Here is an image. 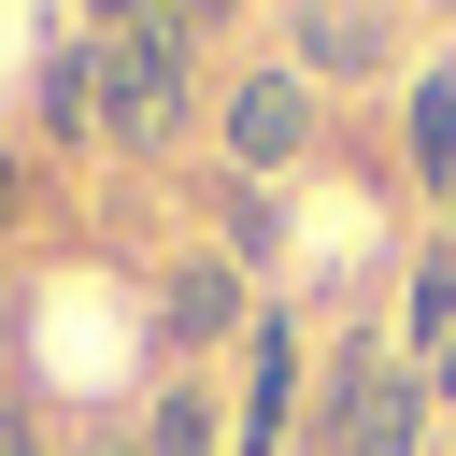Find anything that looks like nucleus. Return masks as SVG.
<instances>
[{"label":"nucleus","mask_w":456,"mask_h":456,"mask_svg":"<svg viewBox=\"0 0 456 456\" xmlns=\"http://www.w3.org/2000/svg\"><path fill=\"white\" fill-rule=\"evenodd\" d=\"M428 399H456V342H442V356H428Z\"/></svg>","instance_id":"obj_13"},{"label":"nucleus","mask_w":456,"mask_h":456,"mask_svg":"<svg viewBox=\"0 0 456 456\" xmlns=\"http://www.w3.org/2000/svg\"><path fill=\"white\" fill-rule=\"evenodd\" d=\"M428 242H442V256H456V185H442V228H428Z\"/></svg>","instance_id":"obj_14"},{"label":"nucleus","mask_w":456,"mask_h":456,"mask_svg":"<svg viewBox=\"0 0 456 456\" xmlns=\"http://www.w3.org/2000/svg\"><path fill=\"white\" fill-rule=\"evenodd\" d=\"M86 456H142V442H128V428H100V442H86Z\"/></svg>","instance_id":"obj_15"},{"label":"nucleus","mask_w":456,"mask_h":456,"mask_svg":"<svg viewBox=\"0 0 456 456\" xmlns=\"http://www.w3.org/2000/svg\"><path fill=\"white\" fill-rule=\"evenodd\" d=\"M399 157H413V185H428V200L456 185V71H413V114H399Z\"/></svg>","instance_id":"obj_8"},{"label":"nucleus","mask_w":456,"mask_h":456,"mask_svg":"<svg viewBox=\"0 0 456 456\" xmlns=\"http://www.w3.org/2000/svg\"><path fill=\"white\" fill-rule=\"evenodd\" d=\"M285 57H299V86L328 100V86H370L385 57H399V14H342V0H299L285 14Z\"/></svg>","instance_id":"obj_6"},{"label":"nucleus","mask_w":456,"mask_h":456,"mask_svg":"<svg viewBox=\"0 0 456 456\" xmlns=\"http://www.w3.org/2000/svg\"><path fill=\"white\" fill-rule=\"evenodd\" d=\"M0 456H43V442H28V413H14V399H0Z\"/></svg>","instance_id":"obj_12"},{"label":"nucleus","mask_w":456,"mask_h":456,"mask_svg":"<svg viewBox=\"0 0 456 456\" xmlns=\"http://www.w3.org/2000/svg\"><path fill=\"white\" fill-rule=\"evenodd\" d=\"M314 413H299V314H271L256 299V328H242V413H228V456H285Z\"/></svg>","instance_id":"obj_4"},{"label":"nucleus","mask_w":456,"mask_h":456,"mask_svg":"<svg viewBox=\"0 0 456 456\" xmlns=\"http://www.w3.org/2000/svg\"><path fill=\"white\" fill-rule=\"evenodd\" d=\"M214 43H228V14H185V0L86 14V128H100V157H171L185 114H200V57Z\"/></svg>","instance_id":"obj_1"},{"label":"nucleus","mask_w":456,"mask_h":456,"mask_svg":"<svg viewBox=\"0 0 456 456\" xmlns=\"http://www.w3.org/2000/svg\"><path fill=\"white\" fill-rule=\"evenodd\" d=\"M214 114H228V171H242V185H271V171L314 157V86H299V71H228Z\"/></svg>","instance_id":"obj_3"},{"label":"nucleus","mask_w":456,"mask_h":456,"mask_svg":"<svg viewBox=\"0 0 456 456\" xmlns=\"http://www.w3.org/2000/svg\"><path fill=\"white\" fill-rule=\"evenodd\" d=\"M399 342H413V356H442V342H456V256H442V242H428V256H413V285H399Z\"/></svg>","instance_id":"obj_10"},{"label":"nucleus","mask_w":456,"mask_h":456,"mask_svg":"<svg viewBox=\"0 0 456 456\" xmlns=\"http://www.w3.org/2000/svg\"><path fill=\"white\" fill-rule=\"evenodd\" d=\"M157 299H171V314H157V342H171V356H214V342H242V328H256V285H242V256H228V242H200Z\"/></svg>","instance_id":"obj_5"},{"label":"nucleus","mask_w":456,"mask_h":456,"mask_svg":"<svg viewBox=\"0 0 456 456\" xmlns=\"http://www.w3.org/2000/svg\"><path fill=\"white\" fill-rule=\"evenodd\" d=\"M142 456H228V399L214 385H157V413H128Z\"/></svg>","instance_id":"obj_7"},{"label":"nucleus","mask_w":456,"mask_h":456,"mask_svg":"<svg viewBox=\"0 0 456 456\" xmlns=\"http://www.w3.org/2000/svg\"><path fill=\"white\" fill-rule=\"evenodd\" d=\"M28 114H43L57 142H100V128H86V28H57V43H43V71H28Z\"/></svg>","instance_id":"obj_9"},{"label":"nucleus","mask_w":456,"mask_h":456,"mask_svg":"<svg viewBox=\"0 0 456 456\" xmlns=\"http://www.w3.org/2000/svg\"><path fill=\"white\" fill-rule=\"evenodd\" d=\"M428 370H399L385 342H342L328 356V399H314V442L328 456H428Z\"/></svg>","instance_id":"obj_2"},{"label":"nucleus","mask_w":456,"mask_h":456,"mask_svg":"<svg viewBox=\"0 0 456 456\" xmlns=\"http://www.w3.org/2000/svg\"><path fill=\"white\" fill-rule=\"evenodd\" d=\"M0 228H28V157L0 142Z\"/></svg>","instance_id":"obj_11"}]
</instances>
